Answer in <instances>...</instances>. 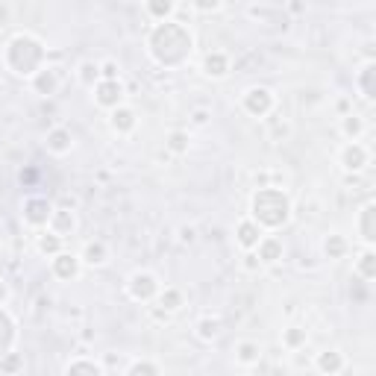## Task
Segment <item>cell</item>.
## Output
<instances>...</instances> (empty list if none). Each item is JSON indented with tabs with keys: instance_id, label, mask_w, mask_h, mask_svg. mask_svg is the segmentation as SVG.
<instances>
[{
	"instance_id": "cell-1",
	"label": "cell",
	"mask_w": 376,
	"mask_h": 376,
	"mask_svg": "<svg viewBox=\"0 0 376 376\" xmlns=\"http://www.w3.org/2000/svg\"><path fill=\"white\" fill-rule=\"evenodd\" d=\"M191 47H194V39L191 32H188L182 24L176 21H159L156 27H153V32L147 35V50L150 56L156 59L159 65L164 68H176L182 65L188 56H191Z\"/></svg>"
},
{
	"instance_id": "cell-2",
	"label": "cell",
	"mask_w": 376,
	"mask_h": 376,
	"mask_svg": "<svg viewBox=\"0 0 376 376\" xmlns=\"http://www.w3.org/2000/svg\"><path fill=\"white\" fill-rule=\"evenodd\" d=\"M250 218L262 229H279L291 220V200L282 188H258L250 200Z\"/></svg>"
},
{
	"instance_id": "cell-3",
	"label": "cell",
	"mask_w": 376,
	"mask_h": 376,
	"mask_svg": "<svg viewBox=\"0 0 376 376\" xmlns=\"http://www.w3.org/2000/svg\"><path fill=\"white\" fill-rule=\"evenodd\" d=\"M6 65L12 74H18V77H32L39 68H44V47L39 39H32V35L27 32H18L15 39H12L6 44Z\"/></svg>"
},
{
	"instance_id": "cell-4",
	"label": "cell",
	"mask_w": 376,
	"mask_h": 376,
	"mask_svg": "<svg viewBox=\"0 0 376 376\" xmlns=\"http://www.w3.org/2000/svg\"><path fill=\"white\" fill-rule=\"evenodd\" d=\"M159 288H162V282L156 279V274H150V270H135V274L129 276V282H126V291H129V297H133L135 303L156 300Z\"/></svg>"
},
{
	"instance_id": "cell-5",
	"label": "cell",
	"mask_w": 376,
	"mask_h": 376,
	"mask_svg": "<svg viewBox=\"0 0 376 376\" xmlns=\"http://www.w3.org/2000/svg\"><path fill=\"white\" fill-rule=\"evenodd\" d=\"M241 106H244V112H250L253 118H265L276 109V97L270 88L253 86V88H247V94L241 97Z\"/></svg>"
},
{
	"instance_id": "cell-6",
	"label": "cell",
	"mask_w": 376,
	"mask_h": 376,
	"mask_svg": "<svg viewBox=\"0 0 376 376\" xmlns=\"http://www.w3.org/2000/svg\"><path fill=\"white\" fill-rule=\"evenodd\" d=\"M94 103L100 109H115L124 103V82L121 79H100L94 82Z\"/></svg>"
},
{
	"instance_id": "cell-7",
	"label": "cell",
	"mask_w": 376,
	"mask_h": 376,
	"mask_svg": "<svg viewBox=\"0 0 376 376\" xmlns=\"http://www.w3.org/2000/svg\"><path fill=\"white\" fill-rule=\"evenodd\" d=\"M50 215H53V206L47 203L44 197H27V200H24V220H27L32 229L47 227Z\"/></svg>"
},
{
	"instance_id": "cell-8",
	"label": "cell",
	"mask_w": 376,
	"mask_h": 376,
	"mask_svg": "<svg viewBox=\"0 0 376 376\" xmlns=\"http://www.w3.org/2000/svg\"><path fill=\"white\" fill-rule=\"evenodd\" d=\"M79 267H82V258L74 256V253H68V250H59V253L53 256V262H50L53 276H56V279H65V282L77 279V276H79Z\"/></svg>"
},
{
	"instance_id": "cell-9",
	"label": "cell",
	"mask_w": 376,
	"mask_h": 376,
	"mask_svg": "<svg viewBox=\"0 0 376 376\" xmlns=\"http://www.w3.org/2000/svg\"><path fill=\"white\" fill-rule=\"evenodd\" d=\"M32 79V91L41 94V97H53V94L59 91V86H62V77H59L56 68H39L35 74L30 77Z\"/></svg>"
},
{
	"instance_id": "cell-10",
	"label": "cell",
	"mask_w": 376,
	"mask_h": 376,
	"mask_svg": "<svg viewBox=\"0 0 376 376\" xmlns=\"http://www.w3.org/2000/svg\"><path fill=\"white\" fill-rule=\"evenodd\" d=\"M253 250L262 265H276V262H282V256H285V247H282L279 235H262Z\"/></svg>"
},
{
	"instance_id": "cell-11",
	"label": "cell",
	"mask_w": 376,
	"mask_h": 376,
	"mask_svg": "<svg viewBox=\"0 0 376 376\" xmlns=\"http://www.w3.org/2000/svg\"><path fill=\"white\" fill-rule=\"evenodd\" d=\"M47 229H53L56 235H62V238H68V235L77 229V212H74V209H68V206L53 209L50 220H47Z\"/></svg>"
},
{
	"instance_id": "cell-12",
	"label": "cell",
	"mask_w": 376,
	"mask_h": 376,
	"mask_svg": "<svg viewBox=\"0 0 376 376\" xmlns=\"http://www.w3.org/2000/svg\"><path fill=\"white\" fill-rule=\"evenodd\" d=\"M135 124H138V118H135V112L129 109V106H115V109H109V126H112V133H118V135H126V133H133L135 129Z\"/></svg>"
},
{
	"instance_id": "cell-13",
	"label": "cell",
	"mask_w": 376,
	"mask_h": 376,
	"mask_svg": "<svg viewBox=\"0 0 376 376\" xmlns=\"http://www.w3.org/2000/svg\"><path fill=\"white\" fill-rule=\"evenodd\" d=\"M368 159H370V153H368V147L364 144H359V141H350V144L341 150V164H344V171H361L364 164H368Z\"/></svg>"
},
{
	"instance_id": "cell-14",
	"label": "cell",
	"mask_w": 376,
	"mask_h": 376,
	"mask_svg": "<svg viewBox=\"0 0 376 376\" xmlns=\"http://www.w3.org/2000/svg\"><path fill=\"white\" fill-rule=\"evenodd\" d=\"M265 235V229L258 227V223L253 218H244L238 227H235V241H238L241 250H253V247L258 244V238Z\"/></svg>"
},
{
	"instance_id": "cell-15",
	"label": "cell",
	"mask_w": 376,
	"mask_h": 376,
	"mask_svg": "<svg viewBox=\"0 0 376 376\" xmlns=\"http://www.w3.org/2000/svg\"><path fill=\"white\" fill-rule=\"evenodd\" d=\"M47 150L53 153V156H65V153H70V147H74V135H70L68 126H53L50 133H47Z\"/></svg>"
},
{
	"instance_id": "cell-16",
	"label": "cell",
	"mask_w": 376,
	"mask_h": 376,
	"mask_svg": "<svg viewBox=\"0 0 376 376\" xmlns=\"http://www.w3.org/2000/svg\"><path fill=\"white\" fill-rule=\"evenodd\" d=\"M79 258H82V265H88V267H100V265L109 262V247H106L103 241H88L86 247H82Z\"/></svg>"
},
{
	"instance_id": "cell-17",
	"label": "cell",
	"mask_w": 376,
	"mask_h": 376,
	"mask_svg": "<svg viewBox=\"0 0 376 376\" xmlns=\"http://www.w3.org/2000/svg\"><path fill=\"white\" fill-rule=\"evenodd\" d=\"M203 70H206V77H212V79H223V77L229 74V56L220 53V50L209 53L203 59Z\"/></svg>"
},
{
	"instance_id": "cell-18",
	"label": "cell",
	"mask_w": 376,
	"mask_h": 376,
	"mask_svg": "<svg viewBox=\"0 0 376 376\" xmlns=\"http://www.w3.org/2000/svg\"><path fill=\"white\" fill-rule=\"evenodd\" d=\"M35 247H39L41 256L53 258L59 250H65V238H62V235H56L53 229H47V232H41L39 238H35Z\"/></svg>"
},
{
	"instance_id": "cell-19",
	"label": "cell",
	"mask_w": 376,
	"mask_h": 376,
	"mask_svg": "<svg viewBox=\"0 0 376 376\" xmlns=\"http://www.w3.org/2000/svg\"><path fill=\"white\" fill-rule=\"evenodd\" d=\"M258 359H262V347H258V341H238L235 344V361L238 364H258Z\"/></svg>"
},
{
	"instance_id": "cell-20",
	"label": "cell",
	"mask_w": 376,
	"mask_h": 376,
	"mask_svg": "<svg viewBox=\"0 0 376 376\" xmlns=\"http://www.w3.org/2000/svg\"><path fill=\"white\" fill-rule=\"evenodd\" d=\"M156 300H159V309H164L168 314H171V312H180L182 306H185V297H182L180 288H159Z\"/></svg>"
},
{
	"instance_id": "cell-21",
	"label": "cell",
	"mask_w": 376,
	"mask_h": 376,
	"mask_svg": "<svg viewBox=\"0 0 376 376\" xmlns=\"http://www.w3.org/2000/svg\"><path fill=\"white\" fill-rule=\"evenodd\" d=\"M373 215H376V206L373 203H364V209H361V215H359V232H361V241L364 244H373V238H376V229H373Z\"/></svg>"
},
{
	"instance_id": "cell-22",
	"label": "cell",
	"mask_w": 376,
	"mask_h": 376,
	"mask_svg": "<svg viewBox=\"0 0 376 376\" xmlns=\"http://www.w3.org/2000/svg\"><path fill=\"white\" fill-rule=\"evenodd\" d=\"M77 79L82 82V86L94 88V82H100V62H91V59L79 62L77 65Z\"/></svg>"
},
{
	"instance_id": "cell-23",
	"label": "cell",
	"mask_w": 376,
	"mask_h": 376,
	"mask_svg": "<svg viewBox=\"0 0 376 376\" xmlns=\"http://www.w3.org/2000/svg\"><path fill=\"white\" fill-rule=\"evenodd\" d=\"M317 370L321 373H341L344 370V356H341V352H321V356H317Z\"/></svg>"
},
{
	"instance_id": "cell-24",
	"label": "cell",
	"mask_w": 376,
	"mask_h": 376,
	"mask_svg": "<svg viewBox=\"0 0 376 376\" xmlns=\"http://www.w3.org/2000/svg\"><path fill=\"white\" fill-rule=\"evenodd\" d=\"M188 144H191V138H188L185 129H173V133H168V138H164V147H168L171 153H176V156L188 153Z\"/></svg>"
},
{
	"instance_id": "cell-25",
	"label": "cell",
	"mask_w": 376,
	"mask_h": 376,
	"mask_svg": "<svg viewBox=\"0 0 376 376\" xmlns=\"http://www.w3.org/2000/svg\"><path fill=\"white\" fill-rule=\"evenodd\" d=\"M356 274H359L364 282H370V279L376 276V256H373L370 247L359 256V262H356Z\"/></svg>"
},
{
	"instance_id": "cell-26",
	"label": "cell",
	"mask_w": 376,
	"mask_h": 376,
	"mask_svg": "<svg viewBox=\"0 0 376 376\" xmlns=\"http://www.w3.org/2000/svg\"><path fill=\"white\" fill-rule=\"evenodd\" d=\"M220 335V321L218 317H200L197 321V338L200 341H215Z\"/></svg>"
},
{
	"instance_id": "cell-27",
	"label": "cell",
	"mask_w": 376,
	"mask_h": 376,
	"mask_svg": "<svg viewBox=\"0 0 376 376\" xmlns=\"http://www.w3.org/2000/svg\"><path fill=\"white\" fill-rule=\"evenodd\" d=\"M65 373H91V376H100L103 373V364L94 361V359H74V361H68Z\"/></svg>"
},
{
	"instance_id": "cell-28",
	"label": "cell",
	"mask_w": 376,
	"mask_h": 376,
	"mask_svg": "<svg viewBox=\"0 0 376 376\" xmlns=\"http://www.w3.org/2000/svg\"><path fill=\"white\" fill-rule=\"evenodd\" d=\"M176 9V0H147V12L156 21H168Z\"/></svg>"
},
{
	"instance_id": "cell-29",
	"label": "cell",
	"mask_w": 376,
	"mask_h": 376,
	"mask_svg": "<svg viewBox=\"0 0 376 376\" xmlns=\"http://www.w3.org/2000/svg\"><path fill=\"white\" fill-rule=\"evenodd\" d=\"M373 74H376V65L373 62H368L361 70H359V88H361V94L368 100H373V94H376V88H373Z\"/></svg>"
},
{
	"instance_id": "cell-30",
	"label": "cell",
	"mask_w": 376,
	"mask_h": 376,
	"mask_svg": "<svg viewBox=\"0 0 376 376\" xmlns=\"http://www.w3.org/2000/svg\"><path fill=\"white\" fill-rule=\"evenodd\" d=\"M341 129H344V135H347L350 141H359V135L364 133V121H361L359 115L347 112V115H344V121H341Z\"/></svg>"
},
{
	"instance_id": "cell-31",
	"label": "cell",
	"mask_w": 376,
	"mask_h": 376,
	"mask_svg": "<svg viewBox=\"0 0 376 376\" xmlns=\"http://www.w3.org/2000/svg\"><path fill=\"white\" fill-rule=\"evenodd\" d=\"M12 321L6 317V312H0V356H9V344H12V338H15V332H12Z\"/></svg>"
},
{
	"instance_id": "cell-32",
	"label": "cell",
	"mask_w": 376,
	"mask_h": 376,
	"mask_svg": "<svg viewBox=\"0 0 376 376\" xmlns=\"http://www.w3.org/2000/svg\"><path fill=\"white\" fill-rule=\"evenodd\" d=\"M323 253L329 258H341V256L347 253V241L341 238V235H329V238L323 241Z\"/></svg>"
},
{
	"instance_id": "cell-33",
	"label": "cell",
	"mask_w": 376,
	"mask_h": 376,
	"mask_svg": "<svg viewBox=\"0 0 376 376\" xmlns=\"http://www.w3.org/2000/svg\"><path fill=\"white\" fill-rule=\"evenodd\" d=\"M282 344H285L288 350H297V347H303V344H306V329H300V326H291V329H285V335H282Z\"/></svg>"
},
{
	"instance_id": "cell-34",
	"label": "cell",
	"mask_w": 376,
	"mask_h": 376,
	"mask_svg": "<svg viewBox=\"0 0 376 376\" xmlns=\"http://www.w3.org/2000/svg\"><path fill=\"white\" fill-rule=\"evenodd\" d=\"M126 373L129 376H138V373H150V376H156V373H162V368L159 364H153V361H133V364H126Z\"/></svg>"
},
{
	"instance_id": "cell-35",
	"label": "cell",
	"mask_w": 376,
	"mask_h": 376,
	"mask_svg": "<svg viewBox=\"0 0 376 376\" xmlns=\"http://www.w3.org/2000/svg\"><path fill=\"white\" fill-rule=\"evenodd\" d=\"M118 77H121V65H118L115 59L100 62V79H118Z\"/></svg>"
},
{
	"instance_id": "cell-36",
	"label": "cell",
	"mask_w": 376,
	"mask_h": 376,
	"mask_svg": "<svg viewBox=\"0 0 376 376\" xmlns=\"http://www.w3.org/2000/svg\"><path fill=\"white\" fill-rule=\"evenodd\" d=\"M220 3H223V0H191V6L197 12H203V15H209V12H218Z\"/></svg>"
},
{
	"instance_id": "cell-37",
	"label": "cell",
	"mask_w": 376,
	"mask_h": 376,
	"mask_svg": "<svg viewBox=\"0 0 376 376\" xmlns=\"http://www.w3.org/2000/svg\"><path fill=\"white\" fill-rule=\"evenodd\" d=\"M247 270H253V274H256V270H262L265 265L262 262H258V256H256V250H244V262H241Z\"/></svg>"
},
{
	"instance_id": "cell-38",
	"label": "cell",
	"mask_w": 376,
	"mask_h": 376,
	"mask_svg": "<svg viewBox=\"0 0 376 376\" xmlns=\"http://www.w3.org/2000/svg\"><path fill=\"white\" fill-rule=\"evenodd\" d=\"M24 368V361L15 356V352H9V359L0 356V370H21Z\"/></svg>"
},
{
	"instance_id": "cell-39",
	"label": "cell",
	"mask_w": 376,
	"mask_h": 376,
	"mask_svg": "<svg viewBox=\"0 0 376 376\" xmlns=\"http://www.w3.org/2000/svg\"><path fill=\"white\" fill-rule=\"evenodd\" d=\"M180 241H182V244H191V241H194V227H182V229H180Z\"/></svg>"
},
{
	"instance_id": "cell-40",
	"label": "cell",
	"mask_w": 376,
	"mask_h": 376,
	"mask_svg": "<svg viewBox=\"0 0 376 376\" xmlns=\"http://www.w3.org/2000/svg\"><path fill=\"white\" fill-rule=\"evenodd\" d=\"M191 121H194V124H206V121H209V112H206V109H194V112H191Z\"/></svg>"
},
{
	"instance_id": "cell-41",
	"label": "cell",
	"mask_w": 376,
	"mask_h": 376,
	"mask_svg": "<svg viewBox=\"0 0 376 376\" xmlns=\"http://www.w3.org/2000/svg\"><path fill=\"white\" fill-rule=\"evenodd\" d=\"M6 297H9V288H6V282H3V279H0V306H3V303H6Z\"/></svg>"
}]
</instances>
